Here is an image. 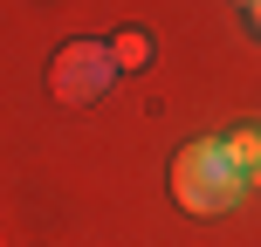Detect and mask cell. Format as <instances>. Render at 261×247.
Listing matches in <instances>:
<instances>
[{
  "label": "cell",
  "mask_w": 261,
  "mask_h": 247,
  "mask_svg": "<svg viewBox=\"0 0 261 247\" xmlns=\"http://www.w3.org/2000/svg\"><path fill=\"white\" fill-rule=\"evenodd\" d=\"M248 185H261V172H254V179H248Z\"/></svg>",
  "instance_id": "obj_6"
},
{
  "label": "cell",
  "mask_w": 261,
  "mask_h": 247,
  "mask_svg": "<svg viewBox=\"0 0 261 247\" xmlns=\"http://www.w3.org/2000/svg\"><path fill=\"white\" fill-rule=\"evenodd\" d=\"M248 14H254V28H261V0H254V7H248Z\"/></svg>",
  "instance_id": "obj_5"
},
{
  "label": "cell",
  "mask_w": 261,
  "mask_h": 247,
  "mask_svg": "<svg viewBox=\"0 0 261 247\" xmlns=\"http://www.w3.org/2000/svg\"><path fill=\"white\" fill-rule=\"evenodd\" d=\"M227 158H234V165L254 179V172H261V130H254V124H248V130H234V138H227Z\"/></svg>",
  "instance_id": "obj_4"
},
{
  "label": "cell",
  "mask_w": 261,
  "mask_h": 247,
  "mask_svg": "<svg viewBox=\"0 0 261 247\" xmlns=\"http://www.w3.org/2000/svg\"><path fill=\"white\" fill-rule=\"evenodd\" d=\"M110 62H117V69H144V62H151V35H144V28L110 35Z\"/></svg>",
  "instance_id": "obj_3"
},
{
  "label": "cell",
  "mask_w": 261,
  "mask_h": 247,
  "mask_svg": "<svg viewBox=\"0 0 261 247\" xmlns=\"http://www.w3.org/2000/svg\"><path fill=\"white\" fill-rule=\"evenodd\" d=\"M110 76H117L110 48L76 35V41H62L55 62H48V96H55V103H96V96L110 90Z\"/></svg>",
  "instance_id": "obj_2"
},
{
  "label": "cell",
  "mask_w": 261,
  "mask_h": 247,
  "mask_svg": "<svg viewBox=\"0 0 261 247\" xmlns=\"http://www.w3.org/2000/svg\"><path fill=\"white\" fill-rule=\"evenodd\" d=\"M248 7H254V0H248Z\"/></svg>",
  "instance_id": "obj_7"
},
{
  "label": "cell",
  "mask_w": 261,
  "mask_h": 247,
  "mask_svg": "<svg viewBox=\"0 0 261 247\" xmlns=\"http://www.w3.org/2000/svg\"><path fill=\"white\" fill-rule=\"evenodd\" d=\"M241 193H248V172L227 158V144L199 138V144H186V151L172 158V199H179L186 213H227Z\"/></svg>",
  "instance_id": "obj_1"
}]
</instances>
